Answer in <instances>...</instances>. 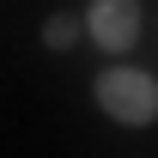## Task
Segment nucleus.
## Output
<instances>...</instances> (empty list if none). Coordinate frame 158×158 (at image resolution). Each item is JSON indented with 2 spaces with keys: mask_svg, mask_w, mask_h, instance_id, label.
Listing matches in <instances>:
<instances>
[{
  "mask_svg": "<svg viewBox=\"0 0 158 158\" xmlns=\"http://www.w3.org/2000/svg\"><path fill=\"white\" fill-rule=\"evenodd\" d=\"M98 103L116 122H134V128H140V122L158 116V79L134 73V67H110V73L98 79Z\"/></svg>",
  "mask_w": 158,
  "mask_h": 158,
  "instance_id": "1",
  "label": "nucleus"
},
{
  "mask_svg": "<svg viewBox=\"0 0 158 158\" xmlns=\"http://www.w3.org/2000/svg\"><path fill=\"white\" fill-rule=\"evenodd\" d=\"M85 31H91L103 49H128V43L140 37V6L134 0H98L91 19H85Z\"/></svg>",
  "mask_w": 158,
  "mask_h": 158,
  "instance_id": "2",
  "label": "nucleus"
},
{
  "mask_svg": "<svg viewBox=\"0 0 158 158\" xmlns=\"http://www.w3.org/2000/svg\"><path fill=\"white\" fill-rule=\"evenodd\" d=\"M73 37H79V19H73V12H55V19L43 24V43H49V49H67Z\"/></svg>",
  "mask_w": 158,
  "mask_h": 158,
  "instance_id": "3",
  "label": "nucleus"
}]
</instances>
